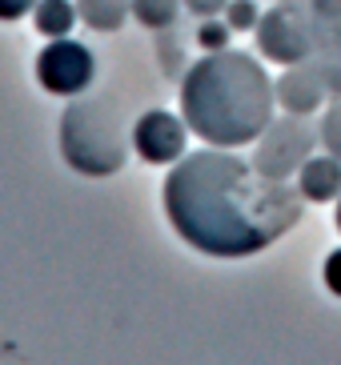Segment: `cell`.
Listing matches in <instances>:
<instances>
[{
	"label": "cell",
	"mask_w": 341,
	"mask_h": 365,
	"mask_svg": "<svg viewBox=\"0 0 341 365\" xmlns=\"http://www.w3.org/2000/svg\"><path fill=\"white\" fill-rule=\"evenodd\" d=\"M165 217L185 245L209 257H253L301 221L305 197L273 181L233 149H197L173 165L161 189Z\"/></svg>",
	"instance_id": "obj_1"
},
{
	"label": "cell",
	"mask_w": 341,
	"mask_h": 365,
	"mask_svg": "<svg viewBox=\"0 0 341 365\" xmlns=\"http://www.w3.org/2000/svg\"><path fill=\"white\" fill-rule=\"evenodd\" d=\"M273 105H278L273 76L261 68L257 56L233 53V48L201 56L181 81L185 125L217 149L253 145L269 129Z\"/></svg>",
	"instance_id": "obj_2"
},
{
	"label": "cell",
	"mask_w": 341,
	"mask_h": 365,
	"mask_svg": "<svg viewBox=\"0 0 341 365\" xmlns=\"http://www.w3.org/2000/svg\"><path fill=\"white\" fill-rule=\"evenodd\" d=\"M61 157L85 177H113L128 161V140L121 113L108 101L73 97L61 113Z\"/></svg>",
	"instance_id": "obj_3"
},
{
	"label": "cell",
	"mask_w": 341,
	"mask_h": 365,
	"mask_svg": "<svg viewBox=\"0 0 341 365\" xmlns=\"http://www.w3.org/2000/svg\"><path fill=\"white\" fill-rule=\"evenodd\" d=\"M330 33H337V29L321 24V16L313 9H305L301 0H278L269 12H261V21L253 29L261 56L281 68L317 56V48L325 44Z\"/></svg>",
	"instance_id": "obj_4"
},
{
	"label": "cell",
	"mask_w": 341,
	"mask_h": 365,
	"mask_svg": "<svg viewBox=\"0 0 341 365\" xmlns=\"http://www.w3.org/2000/svg\"><path fill=\"white\" fill-rule=\"evenodd\" d=\"M313 145H317V133L310 129V120L297 113H285V117L269 120V129L257 137L253 169L261 177H273V181H289L313 157Z\"/></svg>",
	"instance_id": "obj_5"
},
{
	"label": "cell",
	"mask_w": 341,
	"mask_h": 365,
	"mask_svg": "<svg viewBox=\"0 0 341 365\" xmlns=\"http://www.w3.org/2000/svg\"><path fill=\"white\" fill-rule=\"evenodd\" d=\"M93 73H96L93 53L85 44L68 41V36L49 41V48H41V56H36V81L53 97H81L93 85Z\"/></svg>",
	"instance_id": "obj_6"
},
{
	"label": "cell",
	"mask_w": 341,
	"mask_h": 365,
	"mask_svg": "<svg viewBox=\"0 0 341 365\" xmlns=\"http://www.w3.org/2000/svg\"><path fill=\"white\" fill-rule=\"evenodd\" d=\"M185 140H189V125L169 108H149L133 125V149L149 165H177L185 157Z\"/></svg>",
	"instance_id": "obj_7"
},
{
	"label": "cell",
	"mask_w": 341,
	"mask_h": 365,
	"mask_svg": "<svg viewBox=\"0 0 341 365\" xmlns=\"http://www.w3.org/2000/svg\"><path fill=\"white\" fill-rule=\"evenodd\" d=\"M273 93H278V105L285 108V113H297V117H310V113H317L321 101H325V76H321V65L317 56H310V61H301V65H289L285 73L273 81Z\"/></svg>",
	"instance_id": "obj_8"
},
{
	"label": "cell",
	"mask_w": 341,
	"mask_h": 365,
	"mask_svg": "<svg viewBox=\"0 0 341 365\" xmlns=\"http://www.w3.org/2000/svg\"><path fill=\"white\" fill-rule=\"evenodd\" d=\"M297 193L310 205H330L341 197V161L333 153H321V157H310L297 173Z\"/></svg>",
	"instance_id": "obj_9"
},
{
	"label": "cell",
	"mask_w": 341,
	"mask_h": 365,
	"mask_svg": "<svg viewBox=\"0 0 341 365\" xmlns=\"http://www.w3.org/2000/svg\"><path fill=\"white\" fill-rule=\"evenodd\" d=\"M76 12L93 33H117L133 16V0H76Z\"/></svg>",
	"instance_id": "obj_10"
},
{
	"label": "cell",
	"mask_w": 341,
	"mask_h": 365,
	"mask_svg": "<svg viewBox=\"0 0 341 365\" xmlns=\"http://www.w3.org/2000/svg\"><path fill=\"white\" fill-rule=\"evenodd\" d=\"M76 21H81V12H76V4H68V0H41V4H36V16H32L36 33L49 36V41L68 36Z\"/></svg>",
	"instance_id": "obj_11"
},
{
	"label": "cell",
	"mask_w": 341,
	"mask_h": 365,
	"mask_svg": "<svg viewBox=\"0 0 341 365\" xmlns=\"http://www.w3.org/2000/svg\"><path fill=\"white\" fill-rule=\"evenodd\" d=\"M181 4L185 0H133V21L153 29V33H165V29H173Z\"/></svg>",
	"instance_id": "obj_12"
},
{
	"label": "cell",
	"mask_w": 341,
	"mask_h": 365,
	"mask_svg": "<svg viewBox=\"0 0 341 365\" xmlns=\"http://www.w3.org/2000/svg\"><path fill=\"white\" fill-rule=\"evenodd\" d=\"M317 65H321V76H325L330 97H341V33L325 36V44L317 48Z\"/></svg>",
	"instance_id": "obj_13"
},
{
	"label": "cell",
	"mask_w": 341,
	"mask_h": 365,
	"mask_svg": "<svg viewBox=\"0 0 341 365\" xmlns=\"http://www.w3.org/2000/svg\"><path fill=\"white\" fill-rule=\"evenodd\" d=\"M317 140L325 145V153H333V157L341 161V97H333V105L321 113Z\"/></svg>",
	"instance_id": "obj_14"
},
{
	"label": "cell",
	"mask_w": 341,
	"mask_h": 365,
	"mask_svg": "<svg viewBox=\"0 0 341 365\" xmlns=\"http://www.w3.org/2000/svg\"><path fill=\"white\" fill-rule=\"evenodd\" d=\"M229 36H233L229 21H217V16H205L201 29H197V44H201V48H209V53H221V48H229Z\"/></svg>",
	"instance_id": "obj_15"
},
{
	"label": "cell",
	"mask_w": 341,
	"mask_h": 365,
	"mask_svg": "<svg viewBox=\"0 0 341 365\" xmlns=\"http://www.w3.org/2000/svg\"><path fill=\"white\" fill-rule=\"evenodd\" d=\"M225 21H229V29H233V33H253L257 21H261V12H257L253 0H229Z\"/></svg>",
	"instance_id": "obj_16"
},
{
	"label": "cell",
	"mask_w": 341,
	"mask_h": 365,
	"mask_svg": "<svg viewBox=\"0 0 341 365\" xmlns=\"http://www.w3.org/2000/svg\"><path fill=\"white\" fill-rule=\"evenodd\" d=\"M321 281H325V289H330L333 297H341V249H333L330 257H325V265H321Z\"/></svg>",
	"instance_id": "obj_17"
},
{
	"label": "cell",
	"mask_w": 341,
	"mask_h": 365,
	"mask_svg": "<svg viewBox=\"0 0 341 365\" xmlns=\"http://www.w3.org/2000/svg\"><path fill=\"white\" fill-rule=\"evenodd\" d=\"M41 0H0V21H21L29 12H36Z\"/></svg>",
	"instance_id": "obj_18"
},
{
	"label": "cell",
	"mask_w": 341,
	"mask_h": 365,
	"mask_svg": "<svg viewBox=\"0 0 341 365\" xmlns=\"http://www.w3.org/2000/svg\"><path fill=\"white\" fill-rule=\"evenodd\" d=\"M185 9L193 12V16H225V9H229V0H185Z\"/></svg>",
	"instance_id": "obj_19"
},
{
	"label": "cell",
	"mask_w": 341,
	"mask_h": 365,
	"mask_svg": "<svg viewBox=\"0 0 341 365\" xmlns=\"http://www.w3.org/2000/svg\"><path fill=\"white\" fill-rule=\"evenodd\" d=\"M313 12L321 16V24L341 29V0H313Z\"/></svg>",
	"instance_id": "obj_20"
},
{
	"label": "cell",
	"mask_w": 341,
	"mask_h": 365,
	"mask_svg": "<svg viewBox=\"0 0 341 365\" xmlns=\"http://www.w3.org/2000/svg\"><path fill=\"white\" fill-rule=\"evenodd\" d=\"M337 229H341V197H337Z\"/></svg>",
	"instance_id": "obj_21"
}]
</instances>
